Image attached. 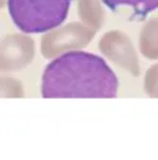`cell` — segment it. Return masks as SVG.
<instances>
[{
    "mask_svg": "<svg viewBox=\"0 0 158 160\" xmlns=\"http://www.w3.org/2000/svg\"><path fill=\"white\" fill-rule=\"evenodd\" d=\"M40 90L45 99H115L118 79L103 58L71 50L45 66Z\"/></svg>",
    "mask_w": 158,
    "mask_h": 160,
    "instance_id": "1",
    "label": "cell"
},
{
    "mask_svg": "<svg viewBox=\"0 0 158 160\" xmlns=\"http://www.w3.org/2000/svg\"><path fill=\"white\" fill-rule=\"evenodd\" d=\"M113 13L126 14L130 20L141 21L158 9V0H101Z\"/></svg>",
    "mask_w": 158,
    "mask_h": 160,
    "instance_id": "5",
    "label": "cell"
},
{
    "mask_svg": "<svg viewBox=\"0 0 158 160\" xmlns=\"http://www.w3.org/2000/svg\"><path fill=\"white\" fill-rule=\"evenodd\" d=\"M92 34H90L88 30L77 24H71L66 26L60 31H55L45 38L44 45V54L46 56L57 55L59 53H66V50H74L78 46H82L88 43Z\"/></svg>",
    "mask_w": 158,
    "mask_h": 160,
    "instance_id": "4",
    "label": "cell"
},
{
    "mask_svg": "<svg viewBox=\"0 0 158 160\" xmlns=\"http://www.w3.org/2000/svg\"><path fill=\"white\" fill-rule=\"evenodd\" d=\"M141 54L148 60H158V18H151L142 26L138 39Z\"/></svg>",
    "mask_w": 158,
    "mask_h": 160,
    "instance_id": "6",
    "label": "cell"
},
{
    "mask_svg": "<svg viewBox=\"0 0 158 160\" xmlns=\"http://www.w3.org/2000/svg\"><path fill=\"white\" fill-rule=\"evenodd\" d=\"M144 91L152 99H158V63L146 72Z\"/></svg>",
    "mask_w": 158,
    "mask_h": 160,
    "instance_id": "7",
    "label": "cell"
},
{
    "mask_svg": "<svg viewBox=\"0 0 158 160\" xmlns=\"http://www.w3.org/2000/svg\"><path fill=\"white\" fill-rule=\"evenodd\" d=\"M100 48L103 54H106L121 68L130 72L133 76L141 74L137 53L130 38L123 33L112 31L106 34L101 41Z\"/></svg>",
    "mask_w": 158,
    "mask_h": 160,
    "instance_id": "3",
    "label": "cell"
},
{
    "mask_svg": "<svg viewBox=\"0 0 158 160\" xmlns=\"http://www.w3.org/2000/svg\"><path fill=\"white\" fill-rule=\"evenodd\" d=\"M71 0H8V13L25 34H39L59 28L66 20Z\"/></svg>",
    "mask_w": 158,
    "mask_h": 160,
    "instance_id": "2",
    "label": "cell"
}]
</instances>
